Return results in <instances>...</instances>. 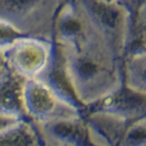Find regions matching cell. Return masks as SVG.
<instances>
[{
	"mask_svg": "<svg viewBox=\"0 0 146 146\" xmlns=\"http://www.w3.org/2000/svg\"><path fill=\"white\" fill-rule=\"evenodd\" d=\"M95 32L123 59L132 36L142 29L137 18L139 0H76Z\"/></svg>",
	"mask_w": 146,
	"mask_h": 146,
	"instance_id": "7a4b0ae2",
	"label": "cell"
},
{
	"mask_svg": "<svg viewBox=\"0 0 146 146\" xmlns=\"http://www.w3.org/2000/svg\"><path fill=\"white\" fill-rule=\"evenodd\" d=\"M59 48L72 84L87 108L123 85V59L97 33L75 48Z\"/></svg>",
	"mask_w": 146,
	"mask_h": 146,
	"instance_id": "6da1fadb",
	"label": "cell"
},
{
	"mask_svg": "<svg viewBox=\"0 0 146 146\" xmlns=\"http://www.w3.org/2000/svg\"><path fill=\"white\" fill-rule=\"evenodd\" d=\"M27 79L9 69L0 78V115L30 121L24 106V87Z\"/></svg>",
	"mask_w": 146,
	"mask_h": 146,
	"instance_id": "30bf717a",
	"label": "cell"
},
{
	"mask_svg": "<svg viewBox=\"0 0 146 146\" xmlns=\"http://www.w3.org/2000/svg\"><path fill=\"white\" fill-rule=\"evenodd\" d=\"M85 121L97 146H120L125 130L130 124L104 112H88Z\"/></svg>",
	"mask_w": 146,
	"mask_h": 146,
	"instance_id": "8fae6325",
	"label": "cell"
},
{
	"mask_svg": "<svg viewBox=\"0 0 146 146\" xmlns=\"http://www.w3.org/2000/svg\"><path fill=\"white\" fill-rule=\"evenodd\" d=\"M123 84L146 95V47L123 57Z\"/></svg>",
	"mask_w": 146,
	"mask_h": 146,
	"instance_id": "4fadbf2b",
	"label": "cell"
},
{
	"mask_svg": "<svg viewBox=\"0 0 146 146\" xmlns=\"http://www.w3.org/2000/svg\"><path fill=\"white\" fill-rule=\"evenodd\" d=\"M88 112H104L133 123L146 119V95L124 84L104 99L89 106Z\"/></svg>",
	"mask_w": 146,
	"mask_h": 146,
	"instance_id": "ba28073f",
	"label": "cell"
},
{
	"mask_svg": "<svg viewBox=\"0 0 146 146\" xmlns=\"http://www.w3.org/2000/svg\"><path fill=\"white\" fill-rule=\"evenodd\" d=\"M94 34L85 13L76 0H66L55 19L53 40L62 48L69 50L84 44Z\"/></svg>",
	"mask_w": 146,
	"mask_h": 146,
	"instance_id": "8992f818",
	"label": "cell"
},
{
	"mask_svg": "<svg viewBox=\"0 0 146 146\" xmlns=\"http://www.w3.org/2000/svg\"><path fill=\"white\" fill-rule=\"evenodd\" d=\"M18 121H19V120H15V119H11V117H1V115H0V133L2 131H5L8 127H10L11 125H13L15 123H17Z\"/></svg>",
	"mask_w": 146,
	"mask_h": 146,
	"instance_id": "2e32d148",
	"label": "cell"
},
{
	"mask_svg": "<svg viewBox=\"0 0 146 146\" xmlns=\"http://www.w3.org/2000/svg\"><path fill=\"white\" fill-rule=\"evenodd\" d=\"M37 126L45 145L97 146L90 136L85 117L59 119Z\"/></svg>",
	"mask_w": 146,
	"mask_h": 146,
	"instance_id": "9c48e42d",
	"label": "cell"
},
{
	"mask_svg": "<svg viewBox=\"0 0 146 146\" xmlns=\"http://www.w3.org/2000/svg\"><path fill=\"white\" fill-rule=\"evenodd\" d=\"M137 18L142 25L146 27V0H143L137 11Z\"/></svg>",
	"mask_w": 146,
	"mask_h": 146,
	"instance_id": "ac0fdd59",
	"label": "cell"
},
{
	"mask_svg": "<svg viewBox=\"0 0 146 146\" xmlns=\"http://www.w3.org/2000/svg\"><path fill=\"white\" fill-rule=\"evenodd\" d=\"M142 1H143V0H142Z\"/></svg>",
	"mask_w": 146,
	"mask_h": 146,
	"instance_id": "44dd1931",
	"label": "cell"
},
{
	"mask_svg": "<svg viewBox=\"0 0 146 146\" xmlns=\"http://www.w3.org/2000/svg\"><path fill=\"white\" fill-rule=\"evenodd\" d=\"M3 52L11 70L27 80L36 79L51 60L53 40L23 36Z\"/></svg>",
	"mask_w": 146,
	"mask_h": 146,
	"instance_id": "277c9868",
	"label": "cell"
},
{
	"mask_svg": "<svg viewBox=\"0 0 146 146\" xmlns=\"http://www.w3.org/2000/svg\"><path fill=\"white\" fill-rule=\"evenodd\" d=\"M143 29H144V34H145V38H146V27L143 25Z\"/></svg>",
	"mask_w": 146,
	"mask_h": 146,
	"instance_id": "d6986e66",
	"label": "cell"
},
{
	"mask_svg": "<svg viewBox=\"0 0 146 146\" xmlns=\"http://www.w3.org/2000/svg\"><path fill=\"white\" fill-rule=\"evenodd\" d=\"M24 106L30 121L37 125L59 119L81 117L77 111L62 102L38 79H29L25 82Z\"/></svg>",
	"mask_w": 146,
	"mask_h": 146,
	"instance_id": "5b68a950",
	"label": "cell"
},
{
	"mask_svg": "<svg viewBox=\"0 0 146 146\" xmlns=\"http://www.w3.org/2000/svg\"><path fill=\"white\" fill-rule=\"evenodd\" d=\"M23 36H29V35H25L20 31L12 28L11 25L0 21V50L2 51L7 50L15 41H18Z\"/></svg>",
	"mask_w": 146,
	"mask_h": 146,
	"instance_id": "9a60e30c",
	"label": "cell"
},
{
	"mask_svg": "<svg viewBox=\"0 0 146 146\" xmlns=\"http://www.w3.org/2000/svg\"><path fill=\"white\" fill-rule=\"evenodd\" d=\"M9 69L10 68H9V65H8L5 52L2 51V50H0V78L7 73Z\"/></svg>",
	"mask_w": 146,
	"mask_h": 146,
	"instance_id": "e0dca14e",
	"label": "cell"
},
{
	"mask_svg": "<svg viewBox=\"0 0 146 146\" xmlns=\"http://www.w3.org/2000/svg\"><path fill=\"white\" fill-rule=\"evenodd\" d=\"M120 146H146V119L127 125Z\"/></svg>",
	"mask_w": 146,
	"mask_h": 146,
	"instance_id": "5bb4252c",
	"label": "cell"
},
{
	"mask_svg": "<svg viewBox=\"0 0 146 146\" xmlns=\"http://www.w3.org/2000/svg\"><path fill=\"white\" fill-rule=\"evenodd\" d=\"M45 146H51V145H45Z\"/></svg>",
	"mask_w": 146,
	"mask_h": 146,
	"instance_id": "ffe728a7",
	"label": "cell"
},
{
	"mask_svg": "<svg viewBox=\"0 0 146 146\" xmlns=\"http://www.w3.org/2000/svg\"><path fill=\"white\" fill-rule=\"evenodd\" d=\"M66 0H0V21L29 36L53 40L55 19Z\"/></svg>",
	"mask_w": 146,
	"mask_h": 146,
	"instance_id": "3957f363",
	"label": "cell"
},
{
	"mask_svg": "<svg viewBox=\"0 0 146 146\" xmlns=\"http://www.w3.org/2000/svg\"><path fill=\"white\" fill-rule=\"evenodd\" d=\"M0 146H45L37 124L18 121L0 133Z\"/></svg>",
	"mask_w": 146,
	"mask_h": 146,
	"instance_id": "7c38bea8",
	"label": "cell"
},
{
	"mask_svg": "<svg viewBox=\"0 0 146 146\" xmlns=\"http://www.w3.org/2000/svg\"><path fill=\"white\" fill-rule=\"evenodd\" d=\"M36 79L42 81L63 103L77 111L82 117L87 115V107L80 101L67 73L65 59L59 46L53 40V54L48 66Z\"/></svg>",
	"mask_w": 146,
	"mask_h": 146,
	"instance_id": "52a82bcc",
	"label": "cell"
}]
</instances>
